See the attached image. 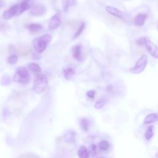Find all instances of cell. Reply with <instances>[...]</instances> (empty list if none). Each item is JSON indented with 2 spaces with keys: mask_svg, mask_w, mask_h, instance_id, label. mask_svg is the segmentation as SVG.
<instances>
[{
  "mask_svg": "<svg viewBox=\"0 0 158 158\" xmlns=\"http://www.w3.org/2000/svg\"><path fill=\"white\" fill-rule=\"evenodd\" d=\"M77 4V0H62V7L64 12H67L70 7L75 6Z\"/></svg>",
  "mask_w": 158,
  "mask_h": 158,
  "instance_id": "4fadbf2b",
  "label": "cell"
},
{
  "mask_svg": "<svg viewBox=\"0 0 158 158\" xmlns=\"http://www.w3.org/2000/svg\"><path fill=\"white\" fill-rule=\"evenodd\" d=\"M88 152L89 154H91V156L95 157L96 154V146L95 144H91V146H89Z\"/></svg>",
  "mask_w": 158,
  "mask_h": 158,
  "instance_id": "484cf974",
  "label": "cell"
},
{
  "mask_svg": "<svg viewBox=\"0 0 158 158\" xmlns=\"http://www.w3.org/2000/svg\"><path fill=\"white\" fill-rule=\"evenodd\" d=\"M19 4V15L26 11L31 7V0H23Z\"/></svg>",
  "mask_w": 158,
  "mask_h": 158,
  "instance_id": "8fae6325",
  "label": "cell"
},
{
  "mask_svg": "<svg viewBox=\"0 0 158 158\" xmlns=\"http://www.w3.org/2000/svg\"><path fill=\"white\" fill-rule=\"evenodd\" d=\"M157 27H158V26H157Z\"/></svg>",
  "mask_w": 158,
  "mask_h": 158,
  "instance_id": "d6a6232c",
  "label": "cell"
},
{
  "mask_svg": "<svg viewBox=\"0 0 158 158\" xmlns=\"http://www.w3.org/2000/svg\"><path fill=\"white\" fill-rule=\"evenodd\" d=\"M75 73V71L71 67H68L64 70V75L66 80H70Z\"/></svg>",
  "mask_w": 158,
  "mask_h": 158,
  "instance_id": "e0dca14e",
  "label": "cell"
},
{
  "mask_svg": "<svg viewBox=\"0 0 158 158\" xmlns=\"http://www.w3.org/2000/svg\"><path fill=\"white\" fill-rule=\"evenodd\" d=\"M153 135H154V127L149 126L147 128L144 133V137L146 140H150L152 138Z\"/></svg>",
  "mask_w": 158,
  "mask_h": 158,
  "instance_id": "44dd1931",
  "label": "cell"
},
{
  "mask_svg": "<svg viewBox=\"0 0 158 158\" xmlns=\"http://www.w3.org/2000/svg\"><path fill=\"white\" fill-rule=\"evenodd\" d=\"M158 121V113H151L146 115L144 119V123L148 124L151 123H154Z\"/></svg>",
  "mask_w": 158,
  "mask_h": 158,
  "instance_id": "7c38bea8",
  "label": "cell"
},
{
  "mask_svg": "<svg viewBox=\"0 0 158 158\" xmlns=\"http://www.w3.org/2000/svg\"><path fill=\"white\" fill-rule=\"evenodd\" d=\"M75 133L73 132V131H68L65 135V138L66 141L69 143L73 142L75 139Z\"/></svg>",
  "mask_w": 158,
  "mask_h": 158,
  "instance_id": "ffe728a7",
  "label": "cell"
},
{
  "mask_svg": "<svg viewBox=\"0 0 158 158\" xmlns=\"http://www.w3.org/2000/svg\"><path fill=\"white\" fill-rule=\"evenodd\" d=\"M48 78L44 74L38 73L35 78L33 89L36 94L43 93L47 88Z\"/></svg>",
  "mask_w": 158,
  "mask_h": 158,
  "instance_id": "7a4b0ae2",
  "label": "cell"
},
{
  "mask_svg": "<svg viewBox=\"0 0 158 158\" xmlns=\"http://www.w3.org/2000/svg\"><path fill=\"white\" fill-rule=\"evenodd\" d=\"M85 27V22H82V23H81V25H80V27H78V30H77L76 33H75L73 39H75V38H77V37H78V36L81 35V33L83 32V31Z\"/></svg>",
  "mask_w": 158,
  "mask_h": 158,
  "instance_id": "cb8c5ba5",
  "label": "cell"
},
{
  "mask_svg": "<svg viewBox=\"0 0 158 158\" xmlns=\"http://www.w3.org/2000/svg\"><path fill=\"white\" fill-rule=\"evenodd\" d=\"M81 47L80 45H77L75 46L73 51V56L74 59L78 61L81 60Z\"/></svg>",
  "mask_w": 158,
  "mask_h": 158,
  "instance_id": "2e32d148",
  "label": "cell"
},
{
  "mask_svg": "<svg viewBox=\"0 0 158 158\" xmlns=\"http://www.w3.org/2000/svg\"><path fill=\"white\" fill-rule=\"evenodd\" d=\"M99 147L102 151H107L109 149V148L110 147V144L108 141H107L106 140H102L99 142Z\"/></svg>",
  "mask_w": 158,
  "mask_h": 158,
  "instance_id": "603a6c76",
  "label": "cell"
},
{
  "mask_svg": "<svg viewBox=\"0 0 158 158\" xmlns=\"http://www.w3.org/2000/svg\"><path fill=\"white\" fill-rule=\"evenodd\" d=\"M7 61L9 64H14L18 61V57L16 54H12L8 57Z\"/></svg>",
  "mask_w": 158,
  "mask_h": 158,
  "instance_id": "d4e9b609",
  "label": "cell"
},
{
  "mask_svg": "<svg viewBox=\"0 0 158 158\" xmlns=\"http://www.w3.org/2000/svg\"><path fill=\"white\" fill-rule=\"evenodd\" d=\"M48 28L49 30H54L59 27L61 25L60 17L57 14L52 15L48 21Z\"/></svg>",
  "mask_w": 158,
  "mask_h": 158,
  "instance_id": "ba28073f",
  "label": "cell"
},
{
  "mask_svg": "<svg viewBox=\"0 0 158 158\" xmlns=\"http://www.w3.org/2000/svg\"><path fill=\"white\" fill-rule=\"evenodd\" d=\"M20 157H25V158H35V157H37V156L35 155V154H23L20 156Z\"/></svg>",
  "mask_w": 158,
  "mask_h": 158,
  "instance_id": "f1b7e54d",
  "label": "cell"
},
{
  "mask_svg": "<svg viewBox=\"0 0 158 158\" xmlns=\"http://www.w3.org/2000/svg\"><path fill=\"white\" fill-rule=\"evenodd\" d=\"M30 79L28 70L24 67H19L17 68L13 77V80L21 84H27Z\"/></svg>",
  "mask_w": 158,
  "mask_h": 158,
  "instance_id": "3957f363",
  "label": "cell"
},
{
  "mask_svg": "<svg viewBox=\"0 0 158 158\" xmlns=\"http://www.w3.org/2000/svg\"><path fill=\"white\" fill-rule=\"evenodd\" d=\"M145 39H146V37H141V38H139L137 40L136 43H137L138 44H139V45H143V44H144Z\"/></svg>",
  "mask_w": 158,
  "mask_h": 158,
  "instance_id": "f546056e",
  "label": "cell"
},
{
  "mask_svg": "<svg viewBox=\"0 0 158 158\" xmlns=\"http://www.w3.org/2000/svg\"><path fill=\"white\" fill-rule=\"evenodd\" d=\"M148 58L146 55H142L138 60L135 66L130 69V72L134 74H139L141 73L145 69L147 64Z\"/></svg>",
  "mask_w": 158,
  "mask_h": 158,
  "instance_id": "277c9868",
  "label": "cell"
},
{
  "mask_svg": "<svg viewBox=\"0 0 158 158\" xmlns=\"http://www.w3.org/2000/svg\"><path fill=\"white\" fill-rule=\"evenodd\" d=\"M4 6V2H3V1L0 0V8H2Z\"/></svg>",
  "mask_w": 158,
  "mask_h": 158,
  "instance_id": "4dcf8cb0",
  "label": "cell"
},
{
  "mask_svg": "<svg viewBox=\"0 0 158 158\" xmlns=\"http://www.w3.org/2000/svg\"><path fill=\"white\" fill-rule=\"evenodd\" d=\"M106 10L109 14H111L112 15H114V16L118 17L119 19H123V15L122 12L114 7L107 6L106 7Z\"/></svg>",
  "mask_w": 158,
  "mask_h": 158,
  "instance_id": "9c48e42d",
  "label": "cell"
},
{
  "mask_svg": "<svg viewBox=\"0 0 158 158\" xmlns=\"http://www.w3.org/2000/svg\"><path fill=\"white\" fill-rule=\"evenodd\" d=\"M30 12L34 16L41 17L46 13V8L41 4H35L30 8Z\"/></svg>",
  "mask_w": 158,
  "mask_h": 158,
  "instance_id": "8992f818",
  "label": "cell"
},
{
  "mask_svg": "<svg viewBox=\"0 0 158 158\" xmlns=\"http://www.w3.org/2000/svg\"><path fill=\"white\" fill-rule=\"evenodd\" d=\"M27 28L31 33H36L40 31L43 28V26L40 23H31L27 25Z\"/></svg>",
  "mask_w": 158,
  "mask_h": 158,
  "instance_id": "5bb4252c",
  "label": "cell"
},
{
  "mask_svg": "<svg viewBox=\"0 0 158 158\" xmlns=\"http://www.w3.org/2000/svg\"><path fill=\"white\" fill-rule=\"evenodd\" d=\"M28 67L33 73H38L41 72V67L36 63H30L28 64Z\"/></svg>",
  "mask_w": 158,
  "mask_h": 158,
  "instance_id": "7402d4cb",
  "label": "cell"
},
{
  "mask_svg": "<svg viewBox=\"0 0 158 158\" xmlns=\"http://www.w3.org/2000/svg\"><path fill=\"white\" fill-rule=\"evenodd\" d=\"M52 40V37L50 34H45L40 37L35 38L33 41L35 50L39 53L43 52Z\"/></svg>",
  "mask_w": 158,
  "mask_h": 158,
  "instance_id": "6da1fadb",
  "label": "cell"
},
{
  "mask_svg": "<svg viewBox=\"0 0 158 158\" xmlns=\"http://www.w3.org/2000/svg\"><path fill=\"white\" fill-rule=\"evenodd\" d=\"M86 96L91 98V99H93L94 98L95 96V91L94 90H89L86 93Z\"/></svg>",
  "mask_w": 158,
  "mask_h": 158,
  "instance_id": "83f0119b",
  "label": "cell"
},
{
  "mask_svg": "<svg viewBox=\"0 0 158 158\" xmlns=\"http://www.w3.org/2000/svg\"><path fill=\"white\" fill-rule=\"evenodd\" d=\"M1 83L2 85H9L10 83V77L7 75H4L2 77V79L1 80Z\"/></svg>",
  "mask_w": 158,
  "mask_h": 158,
  "instance_id": "4316f807",
  "label": "cell"
},
{
  "mask_svg": "<svg viewBox=\"0 0 158 158\" xmlns=\"http://www.w3.org/2000/svg\"><path fill=\"white\" fill-rule=\"evenodd\" d=\"M106 102H107V99L106 98L104 97L100 98L96 101L94 104V107L96 109H100L106 105Z\"/></svg>",
  "mask_w": 158,
  "mask_h": 158,
  "instance_id": "ac0fdd59",
  "label": "cell"
},
{
  "mask_svg": "<svg viewBox=\"0 0 158 158\" xmlns=\"http://www.w3.org/2000/svg\"><path fill=\"white\" fill-rule=\"evenodd\" d=\"M147 15L145 14H138L136 15L133 19V23L136 26L138 27H142L144 24L145 20L146 19Z\"/></svg>",
  "mask_w": 158,
  "mask_h": 158,
  "instance_id": "30bf717a",
  "label": "cell"
},
{
  "mask_svg": "<svg viewBox=\"0 0 158 158\" xmlns=\"http://www.w3.org/2000/svg\"><path fill=\"white\" fill-rule=\"evenodd\" d=\"M19 4H15L11 6L8 10L4 12L2 14V18L4 20H9L15 15H19Z\"/></svg>",
  "mask_w": 158,
  "mask_h": 158,
  "instance_id": "52a82bcc",
  "label": "cell"
},
{
  "mask_svg": "<svg viewBox=\"0 0 158 158\" xmlns=\"http://www.w3.org/2000/svg\"><path fill=\"white\" fill-rule=\"evenodd\" d=\"M156 156V157H158V152L156 154V156Z\"/></svg>",
  "mask_w": 158,
  "mask_h": 158,
  "instance_id": "1f68e13d",
  "label": "cell"
},
{
  "mask_svg": "<svg viewBox=\"0 0 158 158\" xmlns=\"http://www.w3.org/2000/svg\"><path fill=\"white\" fill-rule=\"evenodd\" d=\"M145 47L149 54L156 59H158V47L156 46L148 38L146 37L144 42Z\"/></svg>",
  "mask_w": 158,
  "mask_h": 158,
  "instance_id": "5b68a950",
  "label": "cell"
},
{
  "mask_svg": "<svg viewBox=\"0 0 158 158\" xmlns=\"http://www.w3.org/2000/svg\"><path fill=\"white\" fill-rule=\"evenodd\" d=\"M89 123H89V120L87 118H83L80 119V127L85 131H86L88 130V129L89 128Z\"/></svg>",
  "mask_w": 158,
  "mask_h": 158,
  "instance_id": "d6986e66",
  "label": "cell"
},
{
  "mask_svg": "<svg viewBox=\"0 0 158 158\" xmlns=\"http://www.w3.org/2000/svg\"><path fill=\"white\" fill-rule=\"evenodd\" d=\"M77 155L80 158H88L89 156V153L85 146H81L77 151Z\"/></svg>",
  "mask_w": 158,
  "mask_h": 158,
  "instance_id": "9a60e30c",
  "label": "cell"
}]
</instances>
